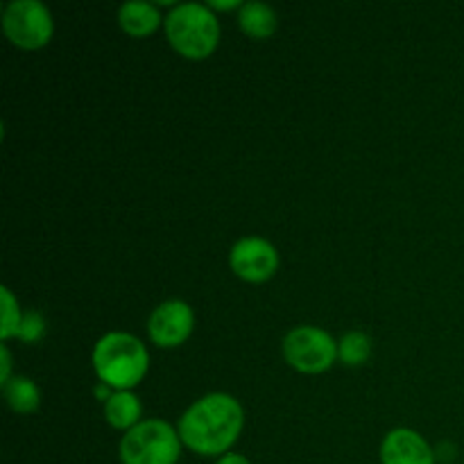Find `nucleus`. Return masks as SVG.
Masks as SVG:
<instances>
[{
	"mask_svg": "<svg viewBox=\"0 0 464 464\" xmlns=\"http://www.w3.org/2000/svg\"><path fill=\"white\" fill-rule=\"evenodd\" d=\"M381 464H435L438 453L412 429H392L381 442Z\"/></svg>",
	"mask_w": 464,
	"mask_h": 464,
	"instance_id": "obj_9",
	"label": "nucleus"
},
{
	"mask_svg": "<svg viewBox=\"0 0 464 464\" xmlns=\"http://www.w3.org/2000/svg\"><path fill=\"white\" fill-rule=\"evenodd\" d=\"M91 365L100 383L113 392L139 388L150 370V353L143 340L125 331H109L95 343Z\"/></svg>",
	"mask_w": 464,
	"mask_h": 464,
	"instance_id": "obj_2",
	"label": "nucleus"
},
{
	"mask_svg": "<svg viewBox=\"0 0 464 464\" xmlns=\"http://www.w3.org/2000/svg\"><path fill=\"white\" fill-rule=\"evenodd\" d=\"M279 249L261 236H245L229 249V267L240 281L266 284L279 272Z\"/></svg>",
	"mask_w": 464,
	"mask_h": 464,
	"instance_id": "obj_7",
	"label": "nucleus"
},
{
	"mask_svg": "<svg viewBox=\"0 0 464 464\" xmlns=\"http://www.w3.org/2000/svg\"><path fill=\"white\" fill-rule=\"evenodd\" d=\"M177 426L163 420H143L139 426L122 433L118 442L121 464H177L181 458Z\"/></svg>",
	"mask_w": 464,
	"mask_h": 464,
	"instance_id": "obj_4",
	"label": "nucleus"
},
{
	"mask_svg": "<svg viewBox=\"0 0 464 464\" xmlns=\"http://www.w3.org/2000/svg\"><path fill=\"white\" fill-rule=\"evenodd\" d=\"M372 358V338L362 331H349L338 340V361L347 367H361Z\"/></svg>",
	"mask_w": 464,
	"mask_h": 464,
	"instance_id": "obj_14",
	"label": "nucleus"
},
{
	"mask_svg": "<svg viewBox=\"0 0 464 464\" xmlns=\"http://www.w3.org/2000/svg\"><path fill=\"white\" fill-rule=\"evenodd\" d=\"M238 25L243 34H247L254 41H266L275 36L276 27H279V18L276 12L267 3L261 0H249L243 3L238 9Z\"/></svg>",
	"mask_w": 464,
	"mask_h": 464,
	"instance_id": "obj_12",
	"label": "nucleus"
},
{
	"mask_svg": "<svg viewBox=\"0 0 464 464\" xmlns=\"http://www.w3.org/2000/svg\"><path fill=\"white\" fill-rule=\"evenodd\" d=\"M45 329H48V324H45L44 313L25 311L23 313V320H21V326H18L16 338L25 344H34L39 343V340H44Z\"/></svg>",
	"mask_w": 464,
	"mask_h": 464,
	"instance_id": "obj_16",
	"label": "nucleus"
},
{
	"mask_svg": "<svg viewBox=\"0 0 464 464\" xmlns=\"http://www.w3.org/2000/svg\"><path fill=\"white\" fill-rule=\"evenodd\" d=\"M3 32L21 50H41L53 41L54 18L39 0H12L3 9Z\"/></svg>",
	"mask_w": 464,
	"mask_h": 464,
	"instance_id": "obj_6",
	"label": "nucleus"
},
{
	"mask_svg": "<svg viewBox=\"0 0 464 464\" xmlns=\"http://www.w3.org/2000/svg\"><path fill=\"white\" fill-rule=\"evenodd\" d=\"M163 23H166V16L157 3L131 0V3H122L118 7V25L131 39H148Z\"/></svg>",
	"mask_w": 464,
	"mask_h": 464,
	"instance_id": "obj_10",
	"label": "nucleus"
},
{
	"mask_svg": "<svg viewBox=\"0 0 464 464\" xmlns=\"http://www.w3.org/2000/svg\"><path fill=\"white\" fill-rule=\"evenodd\" d=\"M216 464H252V460H249L247 456H243V453H227V456L218 458Z\"/></svg>",
	"mask_w": 464,
	"mask_h": 464,
	"instance_id": "obj_19",
	"label": "nucleus"
},
{
	"mask_svg": "<svg viewBox=\"0 0 464 464\" xmlns=\"http://www.w3.org/2000/svg\"><path fill=\"white\" fill-rule=\"evenodd\" d=\"M12 379V353H9L7 343L0 344V385Z\"/></svg>",
	"mask_w": 464,
	"mask_h": 464,
	"instance_id": "obj_17",
	"label": "nucleus"
},
{
	"mask_svg": "<svg viewBox=\"0 0 464 464\" xmlns=\"http://www.w3.org/2000/svg\"><path fill=\"white\" fill-rule=\"evenodd\" d=\"M3 394L9 411L16 412V415H32L41 406V390L30 376H12L3 385Z\"/></svg>",
	"mask_w": 464,
	"mask_h": 464,
	"instance_id": "obj_13",
	"label": "nucleus"
},
{
	"mask_svg": "<svg viewBox=\"0 0 464 464\" xmlns=\"http://www.w3.org/2000/svg\"><path fill=\"white\" fill-rule=\"evenodd\" d=\"M0 299H3V311H0V338H3V343H7V340L16 338L18 335V326H21L23 313L25 311H21V304H18V299L14 297V293L7 285L0 288Z\"/></svg>",
	"mask_w": 464,
	"mask_h": 464,
	"instance_id": "obj_15",
	"label": "nucleus"
},
{
	"mask_svg": "<svg viewBox=\"0 0 464 464\" xmlns=\"http://www.w3.org/2000/svg\"><path fill=\"white\" fill-rule=\"evenodd\" d=\"M207 5L213 9V12H234V9L243 7L240 0H208Z\"/></svg>",
	"mask_w": 464,
	"mask_h": 464,
	"instance_id": "obj_18",
	"label": "nucleus"
},
{
	"mask_svg": "<svg viewBox=\"0 0 464 464\" xmlns=\"http://www.w3.org/2000/svg\"><path fill=\"white\" fill-rule=\"evenodd\" d=\"M195 311L184 299H166L148 317L150 343L159 349H177L193 335Z\"/></svg>",
	"mask_w": 464,
	"mask_h": 464,
	"instance_id": "obj_8",
	"label": "nucleus"
},
{
	"mask_svg": "<svg viewBox=\"0 0 464 464\" xmlns=\"http://www.w3.org/2000/svg\"><path fill=\"white\" fill-rule=\"evenodd\" d=\"M163 32L172 50L190 62L208 59L220 45V21L207 3L172 5Z\"/></svg>",
	"mask_w": 464,
	"mask_h": 464,
	"instance_id": "obj_3",
	"label": "nucleus"
},
{
	"mask_svg": "<svg viewBox=\"0 0 464 464\" xmlns=\"http://www.w3.org/2000/svg\"><path fill=\"white\" fill-rule=\"evenodd\" d=\"M104 421H107L111 429L127 433L134 426H139L143 421V403H140L139 394L134 390H121V392H113L107 401L102 403Z\"/></svg>",
	"mask_w": 464,
	"mask_h": 464,
	"instance_id": "obj_11",
	"label": "nucleus"
},
{
	"mask_svg": "<svg viewBox=\"0 0 464 464\" xmlns=\"http://www.w3.org/2000/svg\"><path fill=\"white\" fill-rule=\"evenodd\" d=\"M281 353L299 374H324L338 361V340L320 326L299 324L284 335Z\"/></svg>",
	"mask_w": 464,
	"mask_h": 464,
	"instance_id": "obj_5",
	"label": "nucleus"
},
{
	"mask_svg": "<svg viewBox=\"0 0 464 464\" xmlns=\"http://www.w3.org/2000/svg\"><path fill=\"white\" fill-rule=\"evenodd\" d=\"M245 429V411L229 392H208L186 408L177 421V433L188 451L202 458L231 453Z\"/></svg>",
	"mask_w": 464,
	"mask_h": 464,
	"instance_id": "obj_1",
	"label": "nucleus"
}]
</instances>
